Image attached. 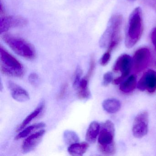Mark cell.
<instances>
[{"mask_svg":"<svg viewBox=\"0 0 156 156\" xmlns=\"http://www.w3.org/2000/svg\"><path fill=\"white\" fill-rule=\"evenodd\" d=\"M122 23V17L121 15H115L111 17L105 31L100 38V47H107V51L111 53L117 47L120 40Z\"/></svg>","mask_w":156,"mask_h":156,"instance_id":"1","label":"cell"},{"mask_svg":"<svg viewBox=\"0 0 156 156\" xmlns=\"http://www.w3.org/2000/svg\"><path fill=\"white\" fill-rule=\"evenodd\" d=\"M142 32V11L140 8L137 7L132 12L129 19L125 40L126 47H133L141 38Z\"/></svg>","mask_w":156,"mask_h":156,"instance_id":"2","label":"cell"},{"mask_svg":"<svg viewBox=\"0 0 156 156\" xmlns=\"http://www.w3.org/2000/svg\"><path fill=\"white\" fill-rule=\"evenodd\" d=\"M115 126L112 121L107 120L100 125L98 135V149L104 155H113L115 153Z\"/></svg>","mask_w":156,"mask_h":156,"instance_id":"3","label":"cell"},{"mask_svg":"<svg viewBox=\"0 0 156 156\" xmlns=\"http://www.w3.org/2000/svg\"><path fill=\"white\" fill-rule=\"evenodd\" d=\"M0 60L1 71L2 73L12 77L23 76L24 70L21 63L2 46L0 47Z\"/></svg>","mask_w":156,"mask_h":156,"instance_id":"4","label":"cell"},{"mask_svg":"<svg viewBox=\"0 0 156 156\" xmlns=\"http://www.w3.org/2000/svg\"><path fill=\"white\" fill-rule=\"evenodd\" d=\"M2 40L17 55L28 59H33L36 55L34 47L30 43L19 37L4 34Z\"/></svg>","mask_w":156,"mask_h":156,"instance_id":"5","label":"cell"},{"mask_svg":"<svg viewBox=\"0 0 156 156\" xmlns=\"http://www.w3.org/2000/svg\"><path fill=\"white\" fill-rule=\"evenodd\" d=\"M132 69V58L128 55L123 54L118 57L113 66L114 72H120L121 76L114 79L113 83L118 85L125 80Z\"/></svg>","mask_w":156,"mask_h":156,"instance_id":"6","label":"cell"},{"mask_svg":"<svg viewBox=\"0 0 156 156\" xmlns=\"http://www.w3.org/2000/svg\"><path fill=\"white\" fill-rule=\"evenodd\" d=\"M151 61V54L149 49L140 48L132 58V69L135 73H140L147 68Z\"/></svg>","mask_w":156,"mask_h":156,"instance_id":"7","label":"cell"},{"mask_svg":"<svg viewBox=\"0 0 156 156\" xmlns=\"http://www.w3.org/2000/svg\"><path fill=\"white\" fill-rule=\"evenodd\" d=\"M148 114L147 111L140 112L134 119L132 126V134L137 138H141L147 134Z\"/></svg>","mask_w":156,"mask_h":156,"instance_id":"8","label":"cell"},{"mask_svg":"<svg viewBox=\"0 0 156 156\" xmlns=\"http://www.w3.org/2000/svg\"><path fill=\"white\" fill-rule=\"evenodd\" d=\"M28 23V20L21 16H4L0 20V33H5L12 28L23 27Z\"/></svg>","mask_w":156,"mask_h":156,"instance_id":"9","label":"cell"},{"mask_svg":"<svg viewBox=\"0 0 156 156\" xmlns=\"http://www.w3.org/2000/svg\"><path fill=\"white\" fill-rule=\"evenodd\" d=\"M137 88L141 91L154 93L156 91V72L149 70L144 73L137 82Z\"/></svg>","mask_w":156,"mask_h":156,"instance_id":"10","label":"cell"},{"mask_svg":"<svg viewBox=\"0 0 156 156\" xmlns=\"http://www.w3.org/2000/svg\"><path fill=\"white\" fill-rule=\"evenodd\" d=\"M45 133V130L41 129L26 138L23 140L22 146L23 151L28 153L34 150L40 143Z\"/></svg>","mask_w":156,"mask_h":156,"instance_id":"11","label":"cell"},{"mask_svg":"<svg viewBox=\"0 0 156 156\" xmlns=\"http://www.w3.org/2000/svg\"><path fill=\"white\" fill-rule=\"evenodd\" d=\"M8 87L11 93L12 96L18 102H25L30 99V95L27 91L13 82H8Z\"/></svg>","mask_w":156,"mask_h":156,"instance_id":"12","label":"cell"},{"mask_svg":"<svg viewBox=\"0 0 156 156\" xmlns=\"http://www.w3.org/2000/svg\"><path fill=\"white\" fill-rule=\"evenodd\" d=\"M44 107H45V102L44 101H41L37 107L35 108V110L30 114L22 122L21 124L18 127L17 131H21L22 129L25 128L27 125H29L33 120L36 118L41 113L43 109H44Z\"/></svg>","mask_w":156,"mask_h":156,"instance_id":"13","label":"cell"},{"mask_svg":"<svg viewBox=\"0 0 156 156\" xmlns=\"http://www.w3.org/2000/svg\"><path fill=\"white\" fill-rule=\"evenodd\" d=\"M100 125L96 121L91 122L86 134V140L89 143H95L100 132Z\"/></svg>","mask_w":156,"mask_h":156,"instance_id":"14","label":"cell"},{"mask_svg":"<svg viewBox=\"0 0 156 156\" xmlns=\"http://www.w3.org/2000/svg\"><path fill=\"white\" fill-rule=\"evenodd\" d=\"M89 147L87 142L81 143L77 142L70 145L68 148V151L70 155L74 156H83Z\"/></svg>","mask_w":156,"mask_h":156,"instance_id":"15","label":"cell"},{"mask_svg":"<svg viewBox=\"0 0 156 156\" xmlns=\"http://www.w3.org/2000/svg\"><path fill=\"white\" fill-rule=\"evenodd\" d=\"M89 80L85 77L81 79L77 87V96L81 99H87L91 97V93L88 88Z\"/></svg>","mask_w":156,"mask_h":156,"instance_id":"16","label":"cell"},{"mask_svg":"<svg viewBox=\"0 0 156 156\" xmlns=\"http://www.w3.org/2000/svg\"><path fill=\"white\" fill-rule=\"evenodd\" d=\"M102 106L106 112L109 114H114L118 112L121 108V103L117 99L109 98L104 100Z\"/></svg>","mask_w":156,"mask_h":156,"instance_id":"17","label":"cell"},{"mask_svg":"<svg viewBox=\"0 0 156 156\" xmlns=\"http://www.w3.org/2000/svg\"><path fill=\"white\" fill-rule=\"evenodd\" d=\"M137 83L136 76L131 75L120 84L119 89L124 93H130L137 87Z\"/></svg>","mask_w":156,"mask_h":156,"instance_id":"18","label":"cell"},{"mask_svg":"<svg viewBox=\"0 0 156 156\" xmlns=\"http://www.w3.org/2000/svg\"><path fill=\"white\" fill-rule=\"evenodd\" d=\"M45 126V124L44 123L41 122V123L34 124L30 126L27 127L20 131V133L15 137V140H18L23 138L26 137L36 129H39L44 127Z\"/></svg>","mask_w":156,"mask_h":156,"instance_id":"19","label":"cell"},{"mask_svg":"<svg viewBox=\"0 0 156 156\" xmlns=\"http://www.w3.org/2000/svg\"><path fill=\"white\" fill-rule=\"evenodd\" d=\"M63 139L66 144L70 145L80 141L78 135L73 130H66L63 133Z\"/></svg>","mask_w":156,"mask_h":156,"instance_id":"20","label":"cell"},{"mask_svg":"<svg viewBox=\"0 0 156 156\" xmlns=\"http://www.w3.org/2000/svg\"><path fill=\"white\" fill-rule=\"evenodd\" d=\"M82 74H83L82 69H81L80 66H77L76 67V70L75 73L73 82V87L76 90L77 89L80 81L82 79L81 76H82Z\"/></svg>","mask_w":156,"mask_h":156,"instance_id":"21","label":"cell"},{"mask_svg":"<svg viewBox=\"0 0 156 156\" xmlns=\"http://www.w3.org/2000/svg\"><path fill=\"white\" fill-rule=\"evenodd\" d=\"M113 76L111 72H107L104 74L103 76V82L102 84L104 86H108L110 83L113 82Z\"/></svg>","mask_w":156,"mask_h":156,"instance_id":"22","label":"cell"},{"mask_svg":"<svg viewBox=\"0 0 156 156\" xmlns=\"http://www.w3.org/2000/svg\"><path fill=\"white\" fill-rule=\"evenodd\" d=\"M28 79L30 83L34 86H37L39 83V75L36 73H31L29 75Z\"/></svg>","mask_w":156,"mask_h":156,"instance_id":"23","label":"cell"},{"mask_svg":"<svg viewBox=\"0 0 156 156\" xmlns=\"http://www.w3.org/2000/svg\"><path fill=\"white\" fill-rule=\"evenodd\" d=\"M111 58V52L107 51L103 55L100 60V63L103 66H105L109 62Z\"/></svg>","mask_w":156,"mask_h":156,"instance_id":"24","label":"cell"},{"mask_svg":"<svg viewBox=\"0 0 156 156\" xmlns=\"http://www.w3.org/2000/svg\"><path fill=\"white\" fill-rule=\"evenodd\" d=\"M95 66V63L94 58L93 57L91 58V61H90L89 70H88L86 75L85 76L86 78H87L88 80H89L90 77L93 75L94 70Z\"/></svg>","mask_w":156,"mask_h":156,"instance_id":"25","label":"cell"},{"mask_svg":"<svg viewBox=\"0 0 156 156\" xmlns=\"http://www.w3.org/2000/svg\"><path fill=\"white\" fill-rule=\"evenodd\" d=\"M67 88H68V84L67 83H64L63 84L62 86L61 87V89H60V92L58 95V99H62L66 95V93L67 91Z\"/></svg>","mask_w":156,"mask_h":156,"instance_id":"26","label":"cell"},{"mask_svg":"<svg viewBox=\"0 0 156 156\" xmlns=\"http://www.w3.org/2000/svg\"><path fill=\"white\" fill-rule=\"evenodd\" d=\"M151 38L152 43H153L156 51V28H154L152 30Z\"/></svg>","mask_w":156,"mask_h":156,"instance_id":"27","label":"cell"},{"mask_svg":"<svg viewBox=\"0 0 156 156\" xmlns=\"http://www.w3.org/2000/svg\"><path fill=\"white\" fill-rule=\"evenodd\" d=\"M128 1H129L133 2L135 1H136V0H128Z\"/></svg>","mask_w":156,"mask_h":156,"instance_id":"28","label":"cell"}]
</instances>
